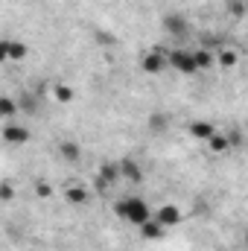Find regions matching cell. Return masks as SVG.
I'll return each mask as SVG.
<instances>
[{"label": "cell", "instance_id": "obj_7", "mask_svg": "<svg viewBox=\"0 0 248 251\" xmlns=\"http://www.w3.org/2000/svg\"><path fill=\"white\" fill-rule=\"evenodd\" d=\"M164 231H167V228H164L155 216H152L149 222H143V225H140V237H146V240H161V237H164Z\"/></svg>", "mask_w": 248, "mask_h": 251}, {"label": "cell", "instance_id": "obj_13", "mask_svg": "<svg viewBox=\"0 0 248 251\" xmlns=\"http://www.w3.org/2000/svg\"><path fill=\"white\" fill-rule=\"evenodd\" d=\"M167 126H170V117H167V114H161V111L149 114V128H152V131H164Z\"/></svg>", "mask_w": 248, "mask_h": 251}, {"label": "cell", "instance_id": "obj_14", "mask_svg": "<svg viewBox=\"0 0 248 251\" xmlns=\"http://www.w3.org/2000/svg\"><path fill=\"white\" fill-rule=\"evenodd\" d=\"M79 155H82V152H79V146H76V143H62V158H64V161L76 164V161H79Z\"/></svg>", "mask_w": 248, "mask_h": 251}, {"label": "cell", "instance_id": "obj_15", "mask_svg": "<svg viewBox=\"0 0 248 251\" xmlns=\"http://www.w3.org/2000/svg\"><path fill=\"white\" fill-rule=\"evenodd\" d=\"M216 62L222 64V67H234L237 64V53L234 50H219L216 53Z\"/></svg>", "mask_w": 248, "mask_h": 251}, {"label": "cell", "instance_id": "obj_5", "mask_svg": "<svg viewBox=\"0 0 248 251\" xmlns=\"http://www.w3.org/2000/svg\"><path fill=\"white\" fill-rule=\"evenodd\" d=\"M155 219H158L164 228H173V225H178V222H181V210H178L175 204H164V207H158Z\"/></svg>", "mask_w": 248, "mask_h": 251}, {"label": "cell", "instance_id": "obj_22", "mask_svg": "<svg viewBox=\"0 0 248 251\" xmlns=\"http://www.w3.org/2000/svg\"><path fill=\"white\" fill-rule=\"evenodd\" d=\"M97 38H99V44H111V41H114V38H111V35H105V32H99Z\"/></svg>", "mask_w": 248, "mask_h": 251}, {"label": "cell", "instance_id": "obj_11", "mask_svg": "<svg viewBox=\"0 0 248 251\" xmlns=\"http://www.w3.org/2000/svg\"><path fill=\"white\" fill-rule=\"evenodd\" d=\"M193 56H196L198 70H207V67L216 64V53H213V50H193Z\"/></svg>", "mask_w": 248, "mask_h": 251}, {"label": "cell", "instance_id": "obj_2", "mask_svg": "<svg viewBox=\"0 0 248 251\" xmlns=\"http://www.w3.org/2000/svg\"><path fill=\"white\" fill-rule=\"evenodd\" d=\"M170 67L178 70V73H187V76L198 73V64H196L193 50H170Z\"/></svg>", "mask_w": 248, "mask_h": 251}, {"label": "cell", "instance_id": "obj_3", "mask_svg": "<svg viewBox=\"0 0 248 251\" xmlns=\"http://www.w3.org/2000/svg\"><path fill=\"white\" fill-rule=\"evenodd\" d=\"M161 26H164V32H170L175 38H184L187 32H190V21H187V15H181V12H167L161 18Z\"/></svg>", "mask_w": 248, "mask_h": 251}, {"label": "cell", "instance_id": "obj_20", "mask_svg": "<svg viewBox=\"0 0 248 251\" xmlns=\"http://www.w3.org/2000/svg\"><path fill=\"white\" fill-rule=\"evenodd\" d=\"M228 140H231V146H243V131H228Z\"/></svg>", "mask_w": 248, "mask_h": 251}, {"label": "cell", "instance_id": "obj_18", "mask_svg": "<svg viewBox=\"0 0 248 251\" xmlns=\"http://www.w3.org/2000/svg\"><path fill=\"white\" fill-rule=\"evenodd\" d=\"M53 94H56V100H59V102H70V100H73V91H70L67 85H56V91H53Z\"/></svg>", "mask_w": 248, "mask_h": 251}, {"label": "cell", "instance_id": "obj_6", "mask_svg": "<svg viewBox=\"0 0 248 251\" xmlns=\"http://www.w3.org/2000/svg\"><path fill=\"white\" fill-rule=\"evenodd\" d=\"M3 140H6V143H26V140H29V131H26L24 126L6 123V128H3Z\"/></svg>", "mask_w": 248, "mask_h": 251}, {"label": "cell", "instance_id": "obj_19", "mask_svg": "<svg viewBox=\"0 0 248 251\" xmlns=\"http://www.w3.org/2000/svg\"><path fill=\"white\" fill-rule=\"evenodd\" d=\"M12 114H15V102L12 100H3V117L12 120Z\"/></svg>", "mask_w": 248, "mask_h": 251}, {"label": "cell", "instance_id": "obj_21", "mask_svg": "<svg viewBox=\"0 0 248 251\" xmlns=\"http://www.w3.org/2000/svg\"><path fill=\"white\" fill-rule=\"evenodd\" d=\"M35 193H38L41 199H47V196L53 193V187H50V184H44V181H38V187H35Z\"/></svg>", "mask_w": 248, "mask_h": 251}, {"label": "cell", "instance_id": "obj_10", "mask_svg": "<svg viewBox=\"0 0 248 251\" xmlns=\"http://www.w3.org/2000/svg\"><path fill=\"white\" fill-rule=\"evenodd\" d=\"M0 53H3L6 59H24V56H26V47L18 44V41H9V38H6L3 47H0Z\"/></svg>", "mask_w": 248, "mask_h": 251}, {"label": "cell", "instance_id": "obj_12", "mask_svg": "<svg viewBox=\"0 0 248 251\" xmlns=\"http://www.w3.org/2000/svg\"><path fill=\"white\" fill-rule=\"evenodd\" d=\"M207 146H210L213 152H219V155H222V152H228V149H231V140H228V134H219V131H216V134L207 140Z\"/></svg>", "mask_w": 248, "mask_h": 251}, {"label": "cell", "instance_id": "obj_1", "mask_svg": "<svg viewBox=\"0 0 248 251\" xmlns=\"http://www.w3.org/2000/svg\"><path fill=\"white\" fill-rule=\"evenodd\" d=\"M114 213L125 219V222H131V225H143V222H149L152 219V210H149V204L146 201H140V199H123V201H117L114 204Z\"/></svg>", "mask_w": 248, "mask_h": 251}, {"label": "cell", "instance_id": "obj_9", "mask_svg": "<svg viewBox=\"0 0 248 251\" xmlns=\"http://www.w3.org/2000/svg\"><path fill=\"white\" fill-rule=\"evenodd\" d=\"M190 134L198 137V140H210L216 134V128L207 123V120H196V123H190Z\"/></svg>", "mask_w": 248, "mask_h": 251}, {"label": "cell", "instance_id": "obj_8", "mask_svg": "<svg viewBox=\"0 0 248 251\" xmlns=\"http://www.w3.org/2000/svg\"><path fill=\"white\" fill-rule=\"evenodd\" d=\"M117 167H120V176H123L125 181H131V184H137V181L143 178V173H140V167H137L134 161H128V158H125V161H120Z\"/></svg>", "mask_w": 248, "mask_h": 251}, {"label": "cell", "instance_id": "obj_4", "mask_svg": "<svg viewBox=\"0 0 248 251\" xmlns=\"http://www.w3.org/2000/svg\"><path fill=\"white\" fill-rule=\"evenodd\" d=\"M164 67H170V53L167 50H149L146 56H140V70L143 73H164Z\"/></svg>", "mask_w": 248, "mask_h": 251}, {"label": "cell", "instance_id": "obj_16", "mask_svg": "<svg viewBox=\"0 0 248 251\" xmlns=\"http://www.w3.org/2000/svg\"><path fill=\"white\" fill-rule=\"evenodd\" d=\"M67 201L82 204V201H88V193H85L82 187H67Z\"/></svg>", "mask_w": 248, "mask_h": 251}, {"label": "cell", "instance_id": "obj_24", "mask_svg": "<svg viewBox=\"0 0 248 251\" xmlns=\"http://www.w3.org/2000/svg\"><path fill=\"white\" fill-rule=\"evenodd\" d=\"M246 246H248V228H246Z\"/></svg>", "mask_w": 248, "mask_h": 251}, {"label": "cell", "instance_id": "obj_23", "mask_svg": "<svg viewBox=\"0 0 248 251\" xmlns=\"http://www.w3.org/2000/svg\"><path fill=\"white\" fill-rule=\"evenodd\" d=\"M3 199H6V201L12 199V187H9V184H3Z\"/></svg>", "mask_w": 248, "mask_h": 251}, {"label": "cell", "instance_id": "obj_17", "mask_svg": "<svg viewBox=\"0 0 248 251\" xmlns=\"http://www.w3.org/2000/svg\"><path fill=\"white\" fill-rule=\"evenodd\" d=\"M228 15L243 18L246 15V0H228Z\"/></svg>", "mask_w": 248, "mask_h": 251}]
</instances>
